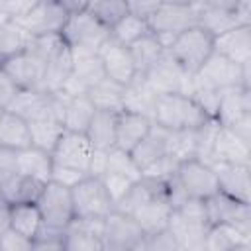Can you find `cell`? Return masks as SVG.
<instances>
[{"instance_id":"37","label":"cell","mask_w":251,"mask_h":251,"mask_svg":"<svg viewBox=\"0 0 251 251\" xmlns=\"http://www.w3.org/2000/svg\"><path fill=\"white\" fill-rule=\"evenodd\" d=\"M29 133H31V145L45 149V151H53L55 143L59 141V137L63 135L65 127L63 122L55 116H45V118H37V120H29Z\"/></svg>"},{"instance_id":"33","label":"cell","mask_w":251,"mask_h":251,"mask_svg":"<svg viewBox=\"0 0 251 251\" xmlns=\"http://www.w3.org/2000/svg\"><path fill=\"white\" fill-rule=\"evenodd\" d=\"M116 118L118 112L114 110H96L88 127L86 137L90 139L92 147L96 149H110L116 143Z\"/></svg>"},{"instance_id":"48","label":"cell","mask_w":251,"mask_h":251,"mask_svg":"<svg viewBox=\"0 0 251 251\" xmlns=\"http://www.w3.org/2000/svg\"><path fill=\"white\" fill-rule=\"evenodd\" d=\"M145 251H180L175 235L165 227L157 233L145 235Z\"/></svg>"},{"instance_id":"21","label":"cell","mask_w":251,"mask_h":251,"mask_svg":"<svg viewBox=\"0 0 251 251\" xmlns=\"http://www.w3.org/2000/svg\"><path fill=\"white\" fill-rule=\"evenodd\" d=\"M171 212H173V204L169 202L167 192L163 190V192L151 196L139 208H135L131 212V216L139 224V227L143 229V233L145 235H151V233H157V231H161V229L167 227Z\"/></svg>"},{"instance_id":"56","label":"cell","mask_w":251,"mask_h":251,"mask_svg":"<svg viewBox=\"0 0 251 251\" xmlns=\"http://www.w3.org/2000/svg\"><path fill=\"white\" fill-rule=\"evenodd\" d=\"M10 229V204L0 206V235Z\"/></svg>"},{"instance_id":"13","label":"cell","mask_w":251,"mask_h":251,"mask_svg":"<svg viewBox=\"0 0 251 251\" xmlns=\"http://www.w3.org/2000/svg\"><path fill=\"white\" fill-rule=\"evenodd\" d=\"M104 218H73L65 227V251H104Z\"/></svg>"},{"instance_id":"18","label":"cell","mask_w":251,"mask_h":251,"mask_svg":"<svg viewBox=\"0 0 251 251\" xmlns=\"http://www.w3.org/2000/svg\"><path fill=\"white\" fill-rule=\"evenodd\" d=\"M98 55L102 59L104 73H106L108 78H112L120 84H127L137 75L127 45H122L114 39H108L102 45V49L98 51Z\"/></svg>"},{"instance_id":"41","label":"cell","mask_w":251,"mask_h":251,"mask_svg":"<svg viewBox=\"0 0 251 251\" xmlns=\"http://www.w3.org/2000/svg\"><path fill=\"white\" fill-rule=\"evenodd\" d=\"M186 94L210 116L214 118L216 116V110H218V102H220V96H222V90L214 88L212 84H208L206 80H202L198 75H192L190 78V84H188V90Z\"/></svg>"},{"instance_id":"6","label":"cell","mask_w":251,"mask_h":251,"mask_svg":"<svg viewBox=\"0 0 251 251\" xmlns=\"http://www.w3.org/2000/svg\"><path fill=\"white\" fill-rule=\"evenodd\" d=\"M104 251H145V233L131 214L112 210L104 218Z\"/></svg>"},{"instance_id":"28","label":"cell","mask_w":251,"mask_h":251,"mask_svg":"<svg viewBox=\"0 0 251 251\" xmlns=\"http://www.w3.org/2000/svg\"><path fill=\"white\" fill-rule=\"evenodd\" d=\"M73 73V53L71 47H63L57 51L51 59L43 63V73H41V90L45 92H59L63 82L71 76Z\"/></svg>"},{"instance_id":"52","label":"cell","mask_w":251,"mask_h":251,"mask_svg":"<svg viewBox=\"0 0 251 251\" xmlns=\"http://www.w3.org/2000/svg\"><path fill=\"white\" fill-rule=\"evenodd\" d=\"M126 4H127L129 14H135L139 18L147 20L163 4V0H126Z\"/></svg>"},{"instance_id":"51","label":"cell","mask_w":251,"mask_h":251,"mask_svg":"<svg viewBox=\"0 0 251 251\" xmlns=\"http://www.w3.org/2000/svg\"><path fill=\"white\" fill-rule=\"evenodd\" d=\"M18 90H20V86L4 73V69L0 67V106L6 110L8 108V104L14 100V96L18 94Z\"/></svg>"},{"instance_id":"22","label":"cell","mask_w":251,"mask_h":251,"mask_svg":"<svg viewBox=\"0 0 251 251\" xmlns=\"http://www.w3.org/2000/svg\"><path fill=\"white\" fill-rule=\"evenodd\" d=\"M251 116V88L235 86L222 90L218 110H216V122L220 126H233L235 122Z\"/></svg>"},{"instance_id":"53","label":"cell","mask_w":251,"mask_h":251,"mask_svg":"<svg viewBox=\"0 0 251 251\" xmlns=\"http://www.w3.org/2000/svg\"><path fill=\"white\" fill-rule=\"evenodd\" d=\"M106 153L108 149H92L90 161H88V175L92 176H102L106 171Z\"/></svg>"},{"instance_id":"11","label":"cell","mask_w":251,"mask_h":251,"mask_svg":"<svg viewBox=\"0 0 251 251\" xmlns=\"http://www.w3.org/2000/svg\"><path fill=\"white\" fill-rule=\"evenodd\" d=\"M145 80L151 84V88L157 94H173V92H182L186 94L188 84L192 75L186 73L171 55L169 51L163 53V57L143 75Z\"/></svg>"},{"instance_id":"24","label":"cell","mask_w":251,"mask_h":251,"mask_svg":"<svg viewBox=\"0 0 251 251\" xmlns=\"http://www.w3.org/2000/svg\"><path fill=\"white\" fill-rule=\"evenodd\" d=\"M159 94L151 88V84L145 80L143 75H135L126 86H124V98H122V110L135 112L141 116H147L153 120L155 104Z\"/></svg>"},{"instance_id":"57","label":"cell","mask_w":251,"mask_h":251,"mask_svg":"<svg viewBox=\"0 0 251 251\" xmlns=\"http://www.w3.org/2000/svg\"><path fill=\"white\" fill-rule=\"evenodd\" d=\"M163 2H176V4H202L204 0H163Z\"/></svg>"},{"instance_id":"26","label":"cell","mask_w":251,"mask_h":251,"mask_svg":"<svg viewBox=\"0 0 251 251\" xmlns=\"http://www.w3.org/2000/svg\"><path fill=\"white\" fill-rule=\"evenodd\" d=\"M167 153H171V129L153 122L147 135L133 147L131 157L139 165V169H143L145 165H149L151 161H155Z\"/></svg>"},{"instance_id":"2","label":"cell","mask_w":251,"mask_h":251,"mask_svg":"<svg viewBox=\"0 0 251 251\" xmlns=\"http://www.w3.org/2000/svg\"><path fill=\"white\" fill-rule=\"evenodd\" d=\"M206 120H210V116L188 94L173 92V94H159L157 98L153 122L171 131L194 129L202 126Z\"/></svg>"},{"instance_id":"59","label":"cell","mask_w":251,"mask_h":251,"mask_svg":"<svg viewBox=\"0 0 251 251\" xmlns=\"http://www.w3.org/2000/svg\"><path fill=\"white\" fill-rule=\"evenodd\" d=\"M2 114H4V108H2V106H0V118H2Z\"/></svg>"},{"instance_id":"34","label":"cell","mask_w":251,"mask_h":251,"mask_svg":"<svg viewBox=\"0 0 251 251\" xmlns=\"http://www.w3.org/2000/svg\"><path fill=\"white\" fill-rule=\"evenodd\" d=\"M127 47H129V53H131V59H133L137 75H145L163 57V53L167 51L165 45L161 43V39L151 31L145 33L143 37H139L137 41H133Z\"/></svg>"},{"instance_id":"31","label":"cell","mask_w":251,"mask_h":251,"mask_svg":"<svg viewBox=\"0 0 251 251\" xmlns=\"http://www.w3.org/2000/svg\"><path fill=\"white\" fill-rule=\"evenodd\" d=\"M10 227L33 241V237L43 227V216L37 204L35 202L10 204Z\"/></svg>"},{"instance_id":"8","label":"cell","mask_w":251,"mask_h":251,"mask_svg":"<svg viewBox=\"0 0 251 251\" xmlns=\"http://www.w3.org/2000/svg\"><path fill=\"white\" fill-rule=\"evenodd\" d=\"M194 75H198L202 80H206L218 90H227L235 86L251 88V63L237 65L214 51Z\"/></svg>"},{"instance_id":"58","label":"cell","mask_w":251,"mask_h":251,"mask_svg":"<svg viewBox=\"0 0 251 251\" xmlns=\"http://www.w3.org/2000/svg\"><path fill=\"white\" fill-rule=\"evenodd\" d=\"M4 204H8V202L4 200V196H2V192H0V206H4Z\"/></svg>"},{"instance_id":"55","label":"cell","mask_w":251,"mask_h":251,"mask_svg":"<svg viewBox=\"0 0 251 251\" xmlns=\"http://www.w3.org/2000/svg\"><path fill=\"white\" fill-rule=\"evenodd\" d=\"M204 2H210V4H216V6H224V8H231V10H237V6H241V4L251 6V0H204Z\"/></svg>"},{"instance_id":"46","label":"cell","mask_w":251,"mask_h":251,"mask_svg":"<svg viewBox=\"0 0 251 251\" xmlns=\"http://www.w3.org/2000/svg\"><path fill=\"white\" fill-rule=\"evenodd\" d=\"M100 178H102V182H104V186H106V190H108V194H110V198H112L114 204H116V202L131 188V184L135 182V180H131V178H127V176H122V175H116V173H104Z\"/></svg>"},{"instance_id":"47","label":"cell","mask_w":251,"mask_h":251,"mask_svg":"<svg viewBox=\"0 0 251 251\" xmlns=\"http://www.w3.org/2000/svg\"><path fill=\"white\" fill-rule=\"evenodd\" d=\"M88 173L86 171H80V169H75V167H67V165H57L53 163V171H51V180L53 182H59L67 188H73L75 184H78Z\"/></svg>"},{"instance_id":"27","label":"cell","mask_w":251,"mask_h":251,"mask_svg":"<svg viewBox=\"0 0 251 251\" xmlns=\"http://www.w3.org/2000/svg\"><path fill=\"white\" fill-rule=\"evenodd\" d=\"M239 24H245V22L237 14V10L216 6L210 2H202L198 8V25L204 31H208L212 37H216V35H220V33H224V31H227Z\"/></svg>"},{"instance_id":"25","label":"cell","mask_w":251,"mask_h":251,"mask_svg":"<svg viewBox=\"0 0 251 251\" xmlns=\"http://www.w3.org/2000/svg\"><path fill=\"white\" fill-rule=\"evenodd\" d=\"M153 120L135 112L120 110L116 118V147H122L126 151H133V147L147 135L151 129Z\"/></svg>"},{"instance_id":"4","label":"cell","mask_w":251,"mask_h":251,"mask_svg":"<svg viewBox=\"0 0 251 251\" xmlns=\"http://www.w3.org/2000/svg\"><path fill=\"white\" fill-rule=\"evenodd\" d=\"M169 55L190 75L198 73L204 61L214 51V37L204 31L200 25H192L186 31L178 33L167 47Z\"/></svg>"},{"instance_id":"15","label":"cell","mask_w":251,"mask_h":251,"mask_svg":"<svg viewBox=\"0 0 251 251\" xmlns=\"http://www.w3.org/2000/svg\"><path fill=\"white\" fill-rule=\"evenodd\" d=\"M220 192L239 200L251 202V165L245 163H212Z\"/></svg>"},{"instance_id":"14","label":"cell","mask_w":251,"mask_h":251,"mask_svg":"<svg viewBox=\"0 0 251 251\" xmlns=\"http://www.w3.org/2000/svg\"><path fill=\"white\" fill-rule=\"evenodd\" d=\"M92 149L94 147L86 137V133L65 129L59 141L55 143L51 157H53V163L57 165H67V167H75L88 173V161H90Z\"/></svg>"},{"instance_id":"32","label":"cell","mask_w":251,"mask_h":251,"mask_svg":"<svg viewBox=\"0 0 251 251\" xmlns=\"http://www.w3.org/2000/svg\"><path fill=\"white\" fill-rule=\"evenodd\" d=\"M43 184H45V182H41V180H37V178H33V176L16 173L14 176H10L6 182L0 184V192H2V196H4V200H6L8 204L37 202Z\"/></svg>"},{"instance_id":"50","label":"cell","mask_w":251,"mask_h":251,"mask_svg":"<svg viewBox=\"0 0 251 251\" xmlns=\"http://www.w3.org/2000/svg\"><path fill=\"white\" fill-rule=\"evenodd\" d=\"M18 173V151L0 147V184Z\"/></svg>"},{"instance_id":"54","label":"cell","mask_w":251,"mask_h":251,"mask_svg":"<svg viewBox=\"0 0 251 251\" xmlns=\"http://www.w3.org/2000/svg\"><path fill=\"white\" fill-rule=\"evenodd\" d=\"M57 2L67 14H76V12H84L88 6V0H53Z\"/></svg>"},{"instance_id":"39","label":"cell","mask_w":251,"mask_h":251,"mask_svg":"<svg viewBox=\"0 0 251 251\" xmlns=\"http://www.w3.org/2000/svg\"><path fill=\"white\" fill-rule=\"evenodd\" d=\"M31 35L14 20L0 22V59L25 51Z\"/></svg>"},{"instance_id":"7","label":"cell","mask_w":251,"mask_h":251,"mask_svg":"<svg viewBox=\"0 0 251 251\" xmlns=\"http://www.w3.org/2000/svg\"><path fill=\"white\" fill-rule=\"evenodd\" d=\"M75 218H106L114 210V202L100 176L86 175L71 188Z\"/></svg>"},{"instance_id":"40","label":"cell","mask_w":251,"mask_h":251,"mask_svg":"<svg viewBox=\"0 0 251 251\" xmlns=\"http://www.w3.org/2000/svg\"><path fill=\"white\" fill-rule=\"evenodd\" d=\"M149 33V25L145 18H139L135 14H126L116 25L110 27V39L122 43V45H131L139 37Z\"/></svg>"},{"instance_id":"49","label":"cell","mask_w":251,"mask_h":251,"mask_svg":"<svg viewBox=\"0 0 251 251\" xmlns=\"http://www.w3.org/2000/svg\"><path fill=\"white\" fill-rule=\"evenodd\" d=\"M0 249L2 251H31V239L24 237L22 233L10 227L8 231L0 235Z\"/></svg>"},{"instance_id":"38","label":"cell","mask_w":251,"mask_h":251,"mask_svg":"<svg viewBox=\"0 0 251 251\" xmlns=\"http://www.w3.org/2000/svg\"><path fill=\"white\" fill-rule=\"evenodd\" d=\"M124 86L108 76H104L102 80H98L94 86H90L88 90V98L92 100L96 110H114L120 112L122 110V98H124Z\"/></svg>"},{"instance_id":"5","label":"cell","mask_w":251,"mask_h":251,"mask_svg":"<svg viewBox=\"0 0 251 251\" xmlns=\"http://www.w3.org/2000/svg\"><path fill=\"white\" fill-rule=\"evenodd\" d=\"M65 43L71 49H84V51H100L102 45L110 39V27L94 20L86 10L69 14L61 31Z\"/></svg>"},{"instance_id":"19","label":"cell","mask_w":251,"mask_h":251,"mask_svg":"<svg viewBox=\"0 0 251 251\" xmlns=\"http://www.w3.org/2000/svg\"><path fill=\"white\" fill-rule=\"evenodd\" d=\"M212 163H245L251 165V141L239 137L229 127L220 126L214 139Z\"/></svg>"},{"instance_id":"44","label":"cell","mask_w":251,"mask_h":251,"mask_svg":"<svg viewBox=\"0 0 251 251\" xmlns=\"http://www.w3.org/2000/svg\"><path fill=\"white\" fill-rule=\"evenodd\" d=\"M178 163H180V161H178L175 155L167 153V155H163V157L151 161L149 165H145V167L141 169V176H143V178H149V180L165 182V180H169V178L176 173Z\"/></svg>"},{"instance_id":"45","label":"cell","mask_w":251,"mask_h":251,"mask_svg":"<svg viewBox=\"0 0 251 251\" xmlns=\"http://www.w3.org/2000/svg\"><path fill=\"white\" fill-rule=\"evenodd\" d=\"M31 251H65V229L43 226L31 241Z\"/></svg>"},{"instance_id":"29","label":"cell","mask_w":251,"mask_h":251,"mask_svg":"<svg viewBox=\"0 0 251 251\" xmlns=\"http://www.w3.org/2000/svg\"><path fill=\"white\" fill-rule=\"evenodd\" d=\"M51 171H53V157L49 151L39 149L35 145H27L18 151V173L33 176L41 182H49Z\"/></svg>"},{"instance_id":"30","label":"cell","mask_w":251,"mask_h":251,"mask_svg":"<svg viewBox=\"0 0 251 251\" xmlns=\"http://www.w3.org/2000/svg\"><path fill=\"white\" fill-rule=\"evenodd\" d=\"M27 145H31V133H29L27 120L10 110H4L0 118V147L20 151Z\"/></svg>"},{"instance_id":"16","label":"cell","mask_w":251,"mask_h":251,"mask_svg":"<svg viewBox=\"0 0 251 251\" xmlns=\"http://www.w3.org/2000/svg\"><path fill=\"white\" fill-rule=\"evenodd\" d=\"M67 12L53 0H41L29 14L24 18L16 20L29 35H45V33H59L65 20Z\"/></svg>"},{"instance_id":"23","label":"cell","mask_w":251,"mask_h":251,"mask_svg":"<svg viewBox=\"0 0 251 251\" xmlns=\"http://www.w3.org/2000/svg\"><path fill=\"white\" fill-rule=\"evenodd\" d=\"M0 67L20 88H41L43 69L27 51L0 59Z\"/></svg>"},{"instance_id":"43","label":"cell","mask_w":251,"mask_h":251,"mask_svg":"<svg viewBox=\"0 0 251 251\" xmlns=\"http://www.w3.org/2000/svg\"><path fill=\"white\" fill-rule=\"evenodd\" d=\"M104 173H116L122 176H127L131 180H139L141 178V169L139 165L133 161L131 153L122 149V147H110L106 153V171Z\"/></svg>"},{"instance_id":"1","label":"cell","mask_w":251,"mask_h":251,"mask_svg":"<svg viewBox=\"0 0 251 251\" xmlns=\"http://www.w3.org/2000/svg\"><path fill=\"white\" fill-rule=\"evenodd\" d=\"M210 220L204 200L186 198L173 208L167 229L175 235L180 251H204Z\"/></svg>"},{"instance_id":"36","label":"cell","mask_w":251,"mask_h":251,"mask_svg":"<svg viewBox=\"0 0 251 251\" xmlns=\"http://www.w3.org/2000/svg\"><path fill=\"white\" fill-rule=\"evenodd\" d=\"M96 108L88 94L75 96V98H65V110H63V127L67 131H80L84 133Z\"/></svg>"},{"instance_id":"20","label":"cell","mask_w":251,"mask_h":251,"mask_svg":"<svg viewBox=\"0 0 251 251\" xmlns=\"http://www.w3.org/2000/svg\"><path fill=\"white\" fill-rule=\"evenodd\" d=\"M204 251H251V235L227 222L208 226Z\"/></svg>"},{"instance_id":"42","label":"cell","mask_w":251,"mask_h":251,"mask_svg":"<svg viewBox=\"0 0 251 251\" xmlns=\"http://www.w3.org/2000/svg\"><path fill=\"white\" fill-rule=\"evenodd\" d=\"M86 12L106 27L116 25L126 14H129L126 0H88Z\"/></svg>"},{"instance_id":"35","label":"cell","mask_w":251,"mask_h":251,"mask_svg":"<svg viewBox=\"0 0 251 251\" xmlns=\"http://www.w3.org/2000/svg\"><path fill=\"white\" fill-rule=\"evenodd\" d=\"M71 53H73V76H76L88 90L106 76L102 59L96 51L71 49Z\"/></svg>"},{"instance_id":"9","label":"cell","mask_w":251,"mask_h":251,"mask_svg":"<svg viewBox=\"0 0 251 251\" xmlns=\"http://www.w3.org/2000/svg\"><path fill=\"white\" fill-rule=\"evenodd\" d=\"M35 204L43 216V226L65 229L71 224V220L75 218L71 188H67L59 182H53V180L45 182Z\"/></svg>"},{"instance_id":"3","label":"cell","mask_w":251,"mask_h":251,"mask_svg":"<svg viewBox=\"0 0 251 251\" xmlns=\"http://www.w3.org/2000/svg\"><path fill=\"white\" fill-rule=\"evenodd\" d=\"M198 8H200V4L163 2L147 18L149 31L155 33L167 49L178 33L186 31L192 25H198Z\"/></svg>"},{"instance_id":"17","label":"cell","mask_w":251,"mask_h":251,"mask_svg":"<svg viewBox=\"0 0 251 251\" xmlns=\"http://www.w3.org/2000/svg\"><path fill=\"white\" fill-rule=\"evenodd\" d=\"M214 53L245 65L251 63V24H239L214 37Z\"/></svg>"},{"instance_id":"10","label":"cell","mask_w":251,"mask_h":251,"mask_svg":"<svg viewBox=\"0 0 251 251\" xmlns=\"http://www.w3.org/2000/svg\"><path fill=\"white\" fill-rule=\"evenodd\" d=\"M175 178L178 180L182 192L186 198H198L206 200L212 194H216L218 178L212 169V165L200 161V159H184L178 163V169L175 173Z\"/></svg>"},{"instance_id":"12","label":"cell","mask_w":251,"mask_h":251,"mask_svg":"<svg viewBox=\"0 0 251 251\" xmlns=\"http://www.w3.org/2000/svg\"><path fill=\"white\" fill-rule=\"evenodd\" d=\"M210 224L227 222L251 235V202H239L224 192H216L204 200Z\"/></svg>"}]
</instances>
